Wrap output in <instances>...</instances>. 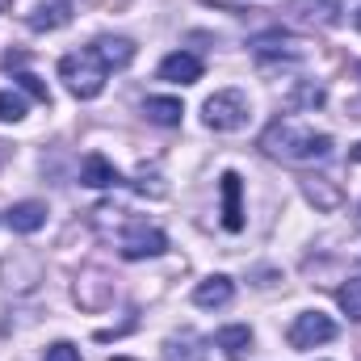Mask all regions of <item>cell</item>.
<instances>
[{"label":"cell","mask_w":361,"mask_h":361,"mask_svg":"<svg viewBox=\"0 0 361 361\" xmlns=\"http://www.w3.org/2000/svg\"><path fill=\"white\" fill-rule=\"evenodd\" d=\"M261 147L269 156H277V160L311 164V160H328L332 156V135H315V130L294 126V122H273L269 130L261 135Z\"/></svg>","instance_id":"6da1fadb"},{"label":"cell","mask_w":361,"mask_h":361,"mask_svg":"<svg viewBox=\"0 0 361 361\" xmlns=\"http://www.w3.org/2000/svg\"><path fill=\"white\" fill-rule=\"evenodd\" d=\"M105 63H101V55L85 47V51H72V55H63L59 59V80L68 85L72 97H80V101H92V97H101L105 89Z\"/></svg>","instance_id":"7a4b0ae2"},{"label":"cell","mask_w":361,"mask_h":361,"mask_svg":"<svg viewBox=\"0 0 361 361\" xmlns=\"http://www.w3.org/2000/svg\"><path fill=\"white\" fill-rule=\"evenodd\" d=\"M202 122L214 130V135H231L248 122V97L244 89H219L214 97H206L202 105Z\"/></svg>","instance_id":"3957f363"},{"label":"cell","mask_w":361,"mask_h":361,"mask_svg":"<svg viewBox=\"0 0 361 361\" xmlns=\"http://www.w3.org/2000/svg\"><path fill=\"white\" fill-rule=\"evenodd\" d=\"M164 248H169L164 231L160 227H147L143 219H130L126 231H122V240H118V252L126 261H147V257H160Z\"/></svg>","instance_id":"277c9868"},{"label":"cell","mask_w":361,"mask_h":361,"mask_svg":"<svg viewBox=\"0 0 361 361\" xmlns=\"http://www.w3.org/2000/svg\"><path fill=\"white\" fill-rule=\"evenodd\" d=\"M286 341H290L294 349H315V345H328V341H336V319H332V315H324V311H302V315L290 324Z\"/></svg>","instance_id":"5b68a950"},{"label":"cell","mask_w":361,"mask_h":361,"mask_svg":"<svg viewBox=\"0 0 361 361\" xmlns=\"http://www.w3.org/2000/svg\"><path fill=\"white\" fill-rule=\"evenodd\" d=\"M219 193H223V231L240 235L244 231V180H240V173H223Z\"/></svg>","instance_id":"8992f818"},{"label":"cell","mask_w":361,"mask_h":361,"mask_svg":"<svg viewBox=\"0 0 361 361\" xmlns=\"http://www.w3.org/2000/svg\"><path fill=\"white\" fill-rule=\"evenodd\" d=\"M341 4L345 0H290L286 13L302 25H336L341 21Z\"/></svg>","instance_id":"52a82bcc"},{"label":"cell","mask_w":361,"mask_h":361,"mask_svg":"<svg viewBox=\"0 0 361 361\" xmlns=\"http://www.w3.org/2000/svg\"><path fill=\"white\" fill-rule=\"evenodd\" d=\"M252 55L261 63H269V59H302V42L294 34H286V30H269V34H261L252 42Z\"/></svg>","instance_id":"ba28073f"},{"label":"cell","mask_w":361,"mask_h":361,"mask_svg":"<svg viewBox=\"0 0 361 361\" xmlns=\"http://www.w3.org/2000/svg\"><path fill=\"white\" fill-rule=\"evenodd\" d=\"M160 80H169V85H197V80H202V59L189 55V51H173V55H164V63H160Z\"/></svg>","instance_id":"9c48e42d"},{"label":"cell","mask_w":361,"mask_h":361,"mask_svg":"<svg viewBox=\"0 0 361 361\" xmlns=\"http://www.w3.org/2000/svg\"><path fill=\"white\" fill-rule=\"evenodd\" d=\"M231 298H235V281H231V277H223V273H214V277L197 281V290H193V302H197L202 311H219V307H227Z\"/></svg>","instance_id":"30bf717a"},{"label":"cell","mask_w":361,"mask_h":361,"mask_svg":"<svg viewBox=\"0 0 361 361\" xmlns=\"http://www.w3.org/2000/svg\"><path fill=\"white\" fill-rule=\"evenodd\" d=\"M72 21V4L68 0H55V4H38L25 13V25L38 30V34H51V30H63Z\"/></svg>","instance_id":"8fae6325"},{"label":"cell","mask_w":361,"mask_h":361,"mask_svg":"<svg viewBox=\"0 0 361 361\" xmlns=\"http://www.w3.org/2000/svg\"><path fill=\"white\" fill-rule=\"evenodd\" d=\"M4 223H8L17 235H34V231L47 223V206H42V202H17V206L4 214Z\"/></svg>","instance_id":"7c38bea8"},{"label":"cell","mask_w":361,"mask_h":361,"mask_svg":"<svg viewBox=\"0 0 361 361\" xmlns=\"http://www.w3.org/2000/svg\"><path fill=\"white\" fill-rule=\"evenodd\" d=\"M80 180L89 189H109V185H118V169L101 152H92V156H85V164H80Z\"/></svg>","instance_id":"4fadbf2b"},{"label":"cell","mask_w":361,"mask_h":361,"mask_svg":"<svg viewBox=\"0 0 361 361\" xmlns=\"http://www.w3.org/2000/svg\"><path fill=\"white\" fill-rule=\"evenodd\" d=\"M92 51L101 55L105 68H126V63L135 59V42H130V38H109V34H105V38L92 42Z\"/></svg>","instance_id":"5bb4252c"},{"label":"cell","mask_w":361,"mask_h":361,"mask_svg":"<svg viewBox=\"0 0 361 361\" xmlns=\"http://www.w3.org/2000/svg\"><path fill=\"white\" fill-rule=\"evenodd\" d=\"M219 349L227 353L231 361H240L248 353V345H252V332H248V324H227V328H219Z\"/></svg>","instance_id":"9a60e30c"},{"label":"cell","mask_w":361,"mask_h":361,"mask_svg":"<svg viewBox=\"0 0 361 361\" xmlns=\"http://www.w3.org/2000/svg\"><path fill=\"white\" fill-rule=\"evenodd\" d=\"M143 114H147V122H156V126H177L185 109H180L177 97H147V101H143Z\"/></svg>","instance_id":"2e32d148"},{"label":"cell","mask_w":361,"mask_h":361,"mask_svg":"<svg viewBox=\"0 0 361 361\" xmlns=\"http://www.w3.org/2000/svg\"><path fill=\"white\" fill-rule=\"evenodd\" d=\"M302 193H307V202H315V210H336L341 206V189L328 177H307Z\"/></svg>","instance_id":"e0dca14e"},{"label":"cell","mask_w":361,"mask_h":361,"mask_svg":"<svg viewBox=\"0 0 361 361\" xmlns=\"http://www.w3.org/2000/svg\"><path fill=\"white\" fill-rule=\"evenodd\" d=\"M324 85H315V80H302V85H294L290 97H286V109H319L324 105Z\"/></svg>","instance_id":"ac0fdd59"},{"label":"cell","mask_w":361,"mask_h":361,"mask_svg":"<svg viewBox=\"0 0 361 361\" xmlns=\"http://www.w3.org/2000/svg\"><path fill=\"white\" fill-rule=\"evenodd\" d=\"M25 118V97L17 89H0V122H21Z\"/></svg>","instance_id":"d6986e66"},{"label":"cell","mask_w":361,"mask_h":361,"mask_svg":"<svg viewBox=\"0 0 361 361\" xmlns=\"http://www.w3.org/2000/svg\"><path fill=\"white\" fill-rule=\"evenodd\" d=\"M336 298H341L345 315H349V319H357V324H361V277H349V281L341 286V294H336Z\"/></svg>","instance_id":"ffe728a7"},{"label":"cell","mask_w":361,"mask_h":361,"mask_svg":"<svg viewBox=\"0 0 361 361\" xmlns=\"http://www.w3.org/2000/svg\"><path fill=\"white\" fill-rule=\"evenodd\" d=\"M42 361H85V357H80V349H76L72 341H55V345L47 349V357H42Z\"/></svg>","instance_id":"44dd1931"},{"label":"cell","mask_w":361,"mask_h":361,"mask_svg":"<svg viewBox=\"0 0 361 361\" xmlns=\"http://www.w3.org/2000/svg\"><path fill=\"white\" fill-rule=\"evenodd\" d=\"M17 85H21V89L30 92V97H34V101H42V105H47V101H51V92H47V85H42V80H38V76H34V72H21V76H17Z\"/></svg>","instance_id":"7402d4cb"},{"label":"cell","mask_w":361,"mask_h":361,"mask_svg":"<svg viewBox=\"0 0 361 361\" xmlns=\"http://www.w3.org/2000/svg\"><path fill=\"white\" fill-rule=\"evenodd\" d=\"M349 160H353V164H361V143L353 147V152H349Z\"/></svg>","instance_id":"603a6c76"},{"label":"cell","mask_w":361,"mask_h":361,"mask_svg":"<svg viewBox=\"0 0 361 361\" xmlns=\"http://www.w3.org/2000/svg\"><path fill=\"white\" fill-rule=\"evenodd\" d=\"M353 25H357V30H361V4H357V13H353Z\"/></svg>","instance_id":"cb8c5ba5"},{"label":"cell","mask_w":361,"mask_h":361,"mask_svg":"<svg viewBox=\"0 0 361 361\" xmlns=\"http://www.w3.org/2000/svg\"><path fill=\"white\" fill-rule=\"evenodd\" d=\"M109 361H130V357H109Z\"/></svg>","instance_id":"d4e9b609"},{"label":"cell","mask_w":361,"mask_h":361,"mask_svg":"<svg viewBox=\"0 0 361 361\" xmlns=\"http://www.w3.org/2000/svg\"><path fill=\"white\" fill-rule=\"evenodd\" d=\"M357 76H361V63H357Z\"/></svg>","instance_id":"484cf974"}]
</instances>
